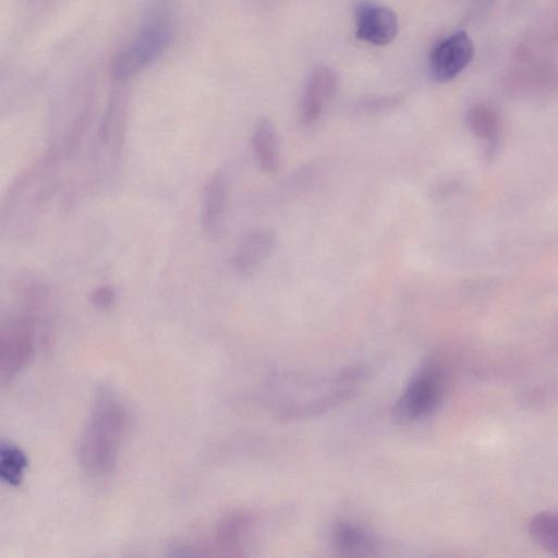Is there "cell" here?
<instances>
[{
  "mask_svg": "<svg viewBox=\"0 0 558 558\" xmlns=\"http://www.w3.org/2000/svg\"><path fill=\"white\" fill-rule=\"evenodd\" d=\"M130 413L110 389H100L93 402L78 444L82 466L93 475L110 472L130 428Z\"/></svg>",
  "mask_w": 558,
  "mask_h": 558,
  "instance_id": "6da1fadb",
  "label": "cell"
},
{
  "mask_svg": "<svg viewBox=\"0 0 558 558\" xmlns=\"http://www.w3.org/2000/svg\"><path fill=\"white\" fill-rule=\"evenodd\" d=\"M172 38L169 12L156 5L146 11L132 38L113 56L110 75L116 81L132 77L155 61Z\"/></svg>",
  "mask_w": 558,
  "mask_h": 558,
  "instance_id": "7a4b0ae2",
  "label": "cell"
},
{
  "mask_svg": "<svg viewBox=\"0 0 558 558\" xmlns=\"http://www.w3.org/2000/svg\"><path fill=\"white\" fill-rule=\"evenodd\" d=\"M442 381L432 363L422 365L412 376L391 409L396 424H411L429 415L438 405Z\"/></svg>",
  "mask_w": 558,
  "mask_h": 558,
  "instance_id": "3957f363",
  "label": "cell"
},
{
  "mask_svg": "<svg viewBox=\"0 0 558 558\" xmlns=\"http://www.w3.org/2000/svg\"><path fill=\"white\" fill-rule=\"evenodd\" d=\"M35 350V327L31 317L11 318L1 330L0 378L10 383L31 361Z\"/></svg>",
  "mask_w": 558,
  "mask_h": 558,
  "instance_id": "277c9868",
  "label": "cell"
},
{
  "mask_svg": "<svg viewBox=\"0 0 558 558\" xmlns=\"http://www.w3.org/2000/svg\"><path fill=\"white\" fill-rule=\"evenodd\" d=\"M474 46L464 31H458L440 39L429 54V71L438 82L457 77L472 61Z\"/></svg>",
  "mask_w": 558,
  "mask_h": 558,
  "instance_id": "5b68a950",
  "label": "cell"
},
{
  "mask_svg": "<svg viewBox=\"0 0 558 558\" xmlns=\"http://www.w3.org/2000/svg\"><path fill=\"white\" fill-rule=\"evenodd\" d=\"M397 14L387 5L374 1H360L355 5V34L363 41L387 45L398 33Z\"/></svg>",
  "mask_w": 558,
  "mask_h": 558,
  "instance_id": "8992f818",
  "label": "cell"
},
{
  "mask_svg": "<svg viewBox=\"0 0 558 558\" xmlns=\"http://www.w3.org/2000/svg\"><path fill=\"white\" fill-rule=\"evenodd\" d=\"M253 519L244 512L226 517L217 526L209 545V558H247Z\"/></svg>",
  "mask_w": 558,
  "mask_h": 558,
  "instance_id": "52a82bcc",
  "label": "cell"
},
{
  "mask_svg": "<svg viewBox=\"0 0 558 558\" xmlns=\"http://www.w3.org/2000/svg\"><path fill=\"white\" fill-rule=\"evenodd\" d=\"M337 86V74L329 66H317L311 73L300 105V118L304 124H311L320 117Z\"/></svg>",
  "mask_w": 558,
  "mask_h": 558,
  "instance_id": "ba28073f",
  "label": "cell"
},
{
  "mask_svg": "<svg viewBox=\"0 0 558 558\" xmlns=\"http://www.w3.org/2000/svg\"><path fill=\"white\" fill-rule=\"evenodd\" d=\"M332 546L338 558H373L376 542L363 526L349 522H338L332 530Z\"/></svg>",
  "mask_w": 558,
  "mask_h": 558,
  "instance_id": "9c48e42d",
  "label": "cell"
},
{
  "mask_svg": "<svg viewBox=\"0 0 558 558\" xmlns=\"http://www.w3.org/2000/svg\"><path fill=\"white\" fill-rule=\"evenodd\" d=\"M274 245L272 232L267 230L250 232L242 239L234 253V268L242 274L251 272L270 254Z\"/></svg>",
  "mask_w": 558,
  "mask_h": 558,
  "instance_id": "30bf717a",
  "label": "cell"
},
{
  "mask_svg": "<svg viewBox=\"0 0 558 558\" xmlns=\"http://www.w3.org/2000/svg\"><path fill=\"white\" fill-rule=\"evenodd\" d=\"M252 147L259 167L274 172L280 162V143L278 132L268 119L258 121L252 135Z\"/></svg>",
  "mask_w": 558,
  "mask_h": 558,
  "instance_id": "8fae6325",
  "label": "cell"
},
{
  "mask_svg": "<svg viewBox=\"0 0 558 558\" xmlns=\"http://www.w3.org/2000/svg\"><path fill=\"white\" fill-rule=\"evenodd\" d=\"M226 204V183L220 173L210 177L203 190L202 222L209 235L218 233Z\"/></svg>",
  "mask_w": 558,
  "mask_h": 558,
  "instance_id": "7c38bea8",
  "label": "cell"
},
{
  "mask_svg": "<svg viewBox=\"0 0 558 558\" xmlns=\"http://www.w3.org/2000/svg\"><path fill=\"white\" fill-rule=\"evenodd\" d=\"M471 133L486 144L493 145L499 135L500 123L496 110L485 102L472 105L465 117Z\"/></svg>",
  "mask_w": 558,
  "mask_h": 558,
  "instance_id": "4fadbf2b",
  "label": "cell"
},
{
  "mask_svg": "<svg viewBox=\"0 0 558 558\" xmlns=\"http://www.w3.org/2000/svg\"><path fill=\"white\" fill-rule=\"evenodd\" d=\"M533 541L548 555L558 558V511L546 510L533 515L527 523Z\"/></svg>",
  "mask_w": 558,
  "mask_h": 558,
  "instance_id": "5bb4252c",
  "label": "cell"
},
{
  "mask_svg": "<svg viewBox=\"0 0 558 558\" xmlns=\"http://www.w3.org/2000/svg\"><path fill=\"white\" fill-rule=\"evenodd\" d=\"M27 468L25 452L11 442L0 446V476L11 486H19Z\"/></svg>",
  "mask_w": 558,
  "mask_h": 558,
  "instance_id": "9a60e30c",
  "label": "cell"
},
{
  "mask_svg": "<svg viewBox=\"0 0 558 558\" xmlns=\"http://www.w3.org/2000/svg\"><path fill=\"white\" fill-rule=\"evenodd\" d=\"M403 97L401 95H379V96H367L360 100L359 107L362 111L367 113L381 112L389 109H393L401 105Z\"/></svg>",
  "mask_w": 558,
  "mask_h": 558,
  "instance_id": "2e32d148",
  "label": "cell"
},
{
  "mask_svg": "<svg viewBox=\"0 0 558 558\" xmlns=\"http://www.w3.org/2000/svg\"><path fill=\"white\" fill-rule=\"evenodd\" d=\"M114 300V290L109 286H100L90 293V303L100 310L109 308Z\"/></svg>",
  "mask_w": 558,
  "mask_h": 558,
  "instance_id": "e0dca14e",
  "label": "cell"
}]
</instances>
